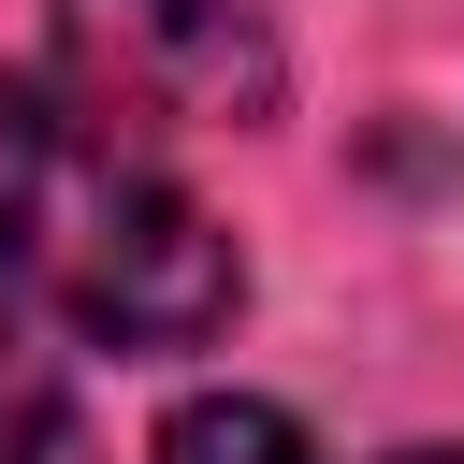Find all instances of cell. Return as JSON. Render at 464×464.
<instances>
[{
	"label": "cell",
	"instance_id": "277c9868",
	"mask_svg": "<svg viewBox=\"0 0 464 464\" xmlns=\"http://www.w3.org/2000/svg\"><path fill=\"white\" fill-rule=\"evenodd\" d=\"M160 464H319V450H304L290 406H261V392H203V406L160 420Z\"/></svg>",
	"mask_w": 464,
	"mask_h": 464
},
{
	"label": "cell",
	"instance_id": "7a4b0ae2",
	"mask_svg": "<svg viewBox=\"0 0 464 464\" xmlns=\"http://www.w3.org/2000/svg\"><path fill=\"white\" fill-rule=\"evenodd\" d=\"M58 87L116 130H232L276 116V44L232 0H58Z\"/></svg>",
	"mask_w": 464,
	"mask_h": 464
},
{
	"label": "cell",
	"instance_id": "5b68a950",
	"mask_svg": "<svg viewBox=\"0 0 464 464\" xmlns=\"http://www.w3.org/2000/svg\"><path fill=\"white\" fill-rule=\"evenodd\" d=\"M392 464H464V450H392Z\"/></svg>",
	"mask_w": 464,
	"mask_h": 464
},
{
	"label": "cell",
	"instance_id": "3957f363",
	"mask_svg": "<svg viewBox=\"0 0 464 464\" xmlns=\"http://www.w3.org/2000/svg\"><path fill=\"white\" fill-rule=\"evenodd\" d=\"M0 464H102V450H87L72 377L29 348V319H14V304H0Z\"/></svg>",
	"mask_w": 464,
	"mask_h": 464
},
{
	"label": "cell",
	"instance_id": "6da1fadb",
	"mask_svg": "<svg viewBox=\"0 0 464 464\" xmlns=\"http://www.w3.org/2000/svg\"><path fill=\"white\" fill-rule=\"evenodd\" d=\"M0 261L102 348H203L246 304L232 232L58 72H0Z\"/></svg>",
	"mask_w": 464,
	"mask_h": 464
}]
</instances>
